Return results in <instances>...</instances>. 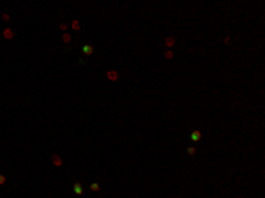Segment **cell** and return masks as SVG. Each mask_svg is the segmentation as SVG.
Returning a JSON list of instances; mask_svg holds the SVG:
<instances>
[{
    "mask_svg": "<svg viewBox=\"0 0 265 198\" xmlns=\"http://www.w3.org/2000/svg\"><path fill=\"white\" fill-rule=\"evenodd\" d=\"M81 51H83L85 57H90V55H94V46H92V44H83Z\"/></svg>",
    "mask_w": 265,
    "mask_h": 198,
    "instance_id": "cell-1",
    "label": "cell"
},
{
    "mask_svg": "<svg viewBox=\"0 0 265 198\" xmlns=\"http://www.w3.org/2000/svg\"><path fill=\"white\" fill-rule=\"evenodd\" d=\"M51 163L55 164V166H62L64 161H62V157H60L59 154H53V156H51Z\"/></svg>",
    "mask_w": 265,
    "mask_h": 198,
    "instance_id": "cell-2",
    "label": "cell"
},
{
    "mask_svg": "<svg viewBox=\"0 0 265 198\" xmlns=\"http://www.w3.org/2000/svg\"><path fill=\"white\" fill-rule=\"evenodd\" d=\"M106 76H108L110 82H115V80H118V71H108Z\"/></svg>",
    "mask_w": 265,
    "mask_h": 198,
    "instance_id": "cell-3",
    "label": "cell"
},
{
    "mask_svg": "<svg viewBox=\"0 0 265 198\" xmlns=\"http://www.w3.org/2000/svg\"><path fill=\"white\" fill-rule=\"evenodd\" d=\"M73 191L76 193V195H81V193H83V186L80 184V182H74V184H73Z\"/></svg>",
    "mask_w": 265,
    "mask_h": 198,
    "instance_id": "cell-4",
    "label": "cell"
},
{
    "mask_svg": "<svg viewBox=\"0 0 265 198\" xmlns=\"http://www.w3.org/2000/svg\"><path fill=\"white\" fill-rule=\"evenodd\" d=\"M4 37H6V39H12V37H14V30L12 29H4Z\"/></svg>",
    "mask_w": 265,
    "mask_h": 198,
    "instance_id": "cell-5",
    "label": "cell"
},
{
    "mask_svg": "<svg viewBox=\"0 0 265 198\" xmlns=\"http://www.w3.org/2000/svg\"><path fill=\"white\" fill-rule=\"evenodd\" d=\"M200 138H201V133H200V131H194V133H191V140H193V142H198Z\"/></svg>",
    "mask_w": 265,
    "mask_h": 198,
    "instance_id": "cell-6",
    "label": "cell"
},
{
    "mask_svg": "<svg viewBox=\"0 0 265 198\" xmlns=\"http://www.w3.org/2000/svg\"><path fill=\"white\" fill-rule=\"evenodd\" d=\"M166 46H168V48H171V46H173V44H175V37H171V35H170V37H166Z\"/></svg>",
    "mask_w": 265,
    "mask_h": 198,
    "instance_id": "cell-7",
    "label": "cell"
},
{
    "mask_svg": "<svg viewBox=\"0 0 265 198\" xmlns=\"http://www.w3.org/2000/svg\"><path fill=\"white\" fill-rule=\"evenodd\" d=\"M90 189H92L94 193H97L99 191V184H97V182H92V184H90Z\"/></svg>",
    "mask_w": 265,
    "mask_h": 198,
    "instance_id": "cell-8",
    "label": "cell"
},
{
    "mask_svg": "<svg viewBox=\"0 0 265 198\" xmlns=\"http://www.w3.org/2000/svg\"><path fill=\"white\" fill-rule=\"evenodd\" d=\"M62 41H64L65 44H69V43H71V35H69V34H64V37H62Z\"/></svg>",
    "mask_w": 265,
    "mask_h": 198,
    "instance_id": "cell-9",
    "label": "cell"
},
{
    "mask_svg": "<svg viewBox=\"0 0 265 198\" xmlns=\"http://www.w3.org/2000/svg\"><path fill=\"white\" fill-rule=\"evenodd\" d=\"M71 27H73V30H80V23H78L76 20L73 21V25H71Z\"/></svg>",
    "mask_w": 265,
    "mask_h": 198,
    "instance_id": "cell-10",
    "label": "cell"
},
{
    "mask_svg": "<svg viewBox=\"0 0 265 198\" xmlns=\"http://www.w3.org/2000/svg\"><path fill=\"white\" fill-rule=\"evenodd\" d=\"M187 154H191V156H193V154H196V149H194V147H189V149H187Z\"/></svg>",
    "mask_w": 265,
    "mask_h": 198,
    "instance_id": "cell-11",
    "label": "cell"
},
{
    "mask_svg": "<svg viewBox=\"0 0 265 198\" xmlns=\"http://www.w3.org/2000/svg\"><path fill=\"white\" fill-rule=\"evenodd\" d=\"M165 57H166V58H168V60H170V58H173V53H171V51H170V50H168V51H166V53H165Z\"/></svg>",
    "mask_w": 265,
    "mask_h": 198,
    "instance_id": "cell-12",
    "label": "cell"
},
{
    "mask_svg": "<svg viewBox=\"0 0 265 198\" xmlns=\"http://www.w3.org/2000/svg\"><path fill=\"white\" fill-rule=\"evenodd\" d=\"M60 30H64V32H65V30H67V23H60Z\"/></svg>",
    "mask_w": 265,
    "mask_h": 198,
    "instance_id": "cell-13",
    "label": "cell"
},
{
    "mask_svg": "<svg viewBox=\"0 0 265 198\" xmlns=\"http://www.w3.org/2000/svg\"><path fill=\"white\" fill-rule=\"evenodd\" d=\"M2 184H6V177H4V175H0V186H2Z\"/></svg>",
    "mask_w": 265,
    "mask_h": 198,
    "instance_id": "cell-14",
    "label": "cell"
},
{
    "mask_svg": "<svg viewBox=\"0 0 265 198\" xmlns=\"http://www.w3.org/2000/svg\"><path fill=\"white\" fill-rule=\"evenodd\" d=\"M2 20H4V21H9V14H2Z\"/></svg>",
    "mask_w": 265,
    "mask_h": 198,
    "instance_id": "cell-15",
    "label": "cell"
}]
</instances>
